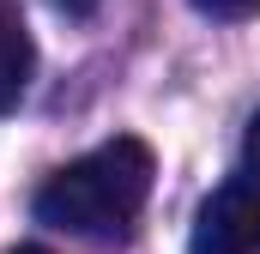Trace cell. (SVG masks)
<instances>
[{
  "label": "cell",
  "instance_id": "cell-2",
  "mask_svg": "<svg viewBox=\"0 0 260 254\" xmlns=\"http://www.w3.org/2000/svg\"><path fill=\"white\" fill-rule=\"evenodd\" d=\"M188 254H260V176L254 170L212 188V200L194 218Z\"/></svg>",
  "mask_w": 260,
  "mask_h": 254
},
{
  "label": "cell",
  "instance_id": "cell-4",
  "mask_svg": "<svg viewBox=\"0 0 260 254\" xmlns=\"http://www.w3.org/2000/svg\"><path fill=\"white\" fill-rule=\"evenodd\" d=\"M194 6L206 12V18H248L260 0H194Z\"/></svg>",
  "mask_w": 260,
  "mask_h": 254
},
{
  "label": "cell",
  "instance_id": "cell-5",
  "mask_svg": "<svg viewBox=\"0 0 260 254\" xmlns=\"http://www.w3.org/2000/svg\"><path fill=\"white\" fill-rule=\"evenodd\" d=\"M242 151H248V170L260 176V109H254V121H248V133H242Z\"/></svg>",
  "mask_w": 260,
  "mask_h": 254
},
{
  "label": "cell",
  "instance_id": "cell-3",
  "mask_svg": "<svg viewBox=\"0 0 260 254\" xmlns=\"http://www.w3.org/2000/svg\"><path fill=\"white\" fill-rule=\"evenodd\" d=\"M30 73H37V43H30V24L18 12V0H0V115H12L30 91Z\"/></svg>",
  "mask_w": 260,
  "mask_h": 254
},
{
  "label": "cell",
  "instance_id": "cell-7",
  "mask_svg": "<svg viewBox=\"0 0 260 254\" xmlns=\"http://www.w3.org/2000/svg\"><path fill=\"white\" fill-rule=\"evenodd\" d=\"M12 254H49V248H12Z\"/></svg>",
  "mask_w": 260,
  "mask_h": 254
},
{
  "label": "cell",
  "instance_id": "cell-6",
  "mask_svg": "<svg viewBox=\"0 0 260 254\" xmlns=\"http://www.w3.org/2000/svg\"><path fill=\"white\" fill-rule=\"evenodd\" d=\"M55 6H61V12H91L97 0H55Z\"/></svg>",
  "mask_w": 260,
  "mask_h": 254
},
{
  "label": "cell",
  "instance_id": "cell-1",
  "mask_svg": "<svg viewBox=\"0 0 260 254\" xmlns=\"http://www.w3.org/2000/svg\"><path fill=\"white\" fill-rule=\"evenodd\" d=\"M151 200V145L145 139H109L85 157H73L37 188V218L67 236H91V242H115L127 236V224Z\"/></svg>",
  "mask_w": 260,
  "mask_h": 254
}]
</instances>
